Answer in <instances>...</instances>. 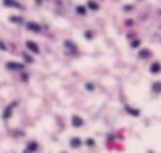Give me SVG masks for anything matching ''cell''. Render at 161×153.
<instances>
[{
  "mask_svg": "<svg viewBox=\"0 0 161 153\" xmlns=\"http://www.w3.org/2000/svg\"><path fill=\"white\" fill-rule=\"evenodd\" d=\"M5 68L10 70V71H22V70L25 68L24 63H17V62H8L7 65H5Z\"/></svg>",
  "mask_w": 161,
  "mask_h": 153,
  "instance_id": "1",
  "label": "cell"
},
{
  "mask_svg": "<svg viewBox=\"0 0 161 153\" xmlns=\"http://www.w3.org/2000/svg\"><path fill=\"white\" fill-rule=\"evenodd\" d=\"M16 104L17 103H13V104H8L7 107H5V111H3V114H2V119L3 120H8L11 115H13V109L16 107Z\"/></svg>",
  "mask_w": 161,
  "mask_h": 153,
  "instance_id": "2",
  "label": "cell"
},
{
  "mask_svg": "<svg viewBox=\"0 0 161 153\" xmlns=\"http://www.w3.org/2000/svg\"><path fill=\"white\" fill-rule=\"evenodd\" d=\"M63 46H65V49H68L70 54H76V52H78V46H76L71 40H65L63 41Z\"/></svg>",
  "mask_w": 161,
  "mask_h": 153,
  "instance_id": "3",
  "label": "cell"
},
{
  "mask_svg": "<svg viewBox=\"0 0 161 153\" xmlns=\"http://www.w3.org/2000/svg\"><path fill=\"white\" fill-rule=\"evenodd\" d=\"M25 46H27V49L32 52V54H38V52H40V48H38V44H36V43H33L32 40H28L27 43H25Z\"/></svg>",
  "mask_w": 161,
  "mask_h": 153,
  "instance_id": "4",
  "label": "cell"
},
{
  "mask_svg": "<svg viewBox=\"0 0 161 153\" xmlns=\"http://www.w3.org/2000/svg\"><path fill=\"white\" fill-rule=\"evenodd\" d=\"M27 28L30 32H33V33H40L41 32V25L36 24V22H27Z\"/></svg>",
  "mask_w": 161,
  "mask_h": 153,
  "instance_id": "5",
  "label": "cell"
},
{
  "mask_svg": "<svg viewBox=\"0 0 161 153\" xmlns=\"http://www.w3.org/2000/svg\"><path fill=\"white\" fill-rule=\"evenodd\" d=\"M71 123H73V126H74V128H81V126L84 125V120L81 119L79 115H73V119H71Z\"/></svg>",
  "mask_w": 161,
  "mask_h": 153,
  "instance_id": "6",
  "label": "cell"
},
{
  "mask_svg": "<svg viewBox=\"0 0 161 153\" xmlns=\"http://www.w3.org/2000/svg\"><path fill=\"white\" fill-rule=\"evenodd\" d=\"M3 5L5 7H11V8H19V10L22 8V5L19 3V2H16V0H5Z\"/></svg>",
  "mask_w": 161,
  "mask_h": 153,
  "instance_id": "7",
  "label": "cell"
},
{
  "mask_svg": "<svg viewBox=\"0 0 161 153\" xmlns=\"http://www.w3.org/2000/svg\"><path fill=\"white\" fill-rule=\"evenodd\" d=\"M70 145H71L73 148H79V147L82 145V142H81V139H79V137H74V139L70 140Z\"/></svg>",
  "mask_w": 161,
  "mask_h": 153,
  "instance_id": "8",
  "label": "cell"
},
{
  "mask_svg": "<svg viewBox=\"0 0 161 153\" xmlns=\"http://www.w3.org/2000/svg\"><path fill=\"white\" fill-rule=\"evenodd\" d=\"M76 13H78L79 16H85L87 14V8L85 7H76Z\"/></svg>",
  "mask_w": 161,
  "mask_h": 153,
  "instance_id": "9",
  "label": "cell"
},
{
  "mask_svg": "<svg viewBox=\"0 0 161 153\" xmlns=\"http://www.w3.org/2000/svg\"><path fill=\"white\" fill-rule=\"evenodd\" d=\"M87 7H89V8H90V10H93V11H96V10H98V8H99V5H98V3H96V2H93V0H90L89 3H87Z\"/></svg>",
  "mask_w": 161,
  "mask_h": 153,
  "instance_id": "10",
  "label": "cell"
},
{
  "mask_svg": "<svg viewBox=\"0 0 161 153\" xmlns=\"http://www.w3.org/2000/svg\"><path fill=\"white\" fill-rule=\"evenodd\" d=\"M27 150H28V152H33V150H38V144H36V142H33V140H32V142H28Z\"/></svg>",
  "mask_w": 161,
  "mask_h": 153,
  "instance_id": "11",
  "label": "cell"
},
{
  "mask_svg": "<svg viewBox=\"0 0 161 153\" xmlns=\"http://www.w3.org/2000/svg\"><path fill=\"white\" fill-rule=\"evenodd\" d=\"M22 58H24V62H27V63H33V58H32L27 52H22Z\"/></svg>",
  "mask_w": 161,
  "mask_h": 153,
  "instance_id": "12",
  "label": "cell"
},
{
  "mask_svg": "<svg viewBox=\"0 0 161 153\" xmlns=\"http://www.w3.org/2000/svg\"><path fill=\"white\" fill-rule=\"evenodd\" d=\"M150 71L152 73H158V71H160V63H153V65H152Z\"/></svg>",
  "mask_w": 161,
  "mask_h": 153,
  "instance_id": "13",
  "label": "cell"
},
{
  "mask_svg": "<svg viewBox=\"0 0 161 153\" xmlns=\"http://www.w3.org/2000/svg\"><path fill=\"white\" fill-rule=\"evenodd\" d=\"M10 21H11V22H16V24H22V22H24V21H22L21 17H14V16H11V17H10Z\"/></svg>",
  "mask_w": 161,
  "mask_h": 153,
  "instance_id": "14",
  "label": "cell"
},
{
  "mask_svg": "<svg viewBox=\"0 0 161 153\" xmlns=\"http://www.w3.org/2000/svg\"><path fill=\"white\" fill-rule=\"evenodd\" d=\"M140 57H142V58H145V57H148V55H150V52H148L147 51V49H144V51H140Z\"/></svg>",
  "mask_w": 161,
  "mask_h": 153,
  "instance_id": "15",
  "label": "cell"
},
{
  "mask_svg": "<svg viewBox=\"0 0 161 153\" xmlns=\"http://www.w3.org/2000/svg\"><path fill=\"white\" fill-rule=\"evenodd\" d=\"M127 111H128L130 114H133V115H139V111H134V109L128 107V106H127Z\"/></svg>",
  "mask_w": 161,
  "mask_h": 153,
  "instance_id": "16",
  "label": "cell"
},
{
  "mask_svg": "<svg viewBox=\"0 0 161 153\" xmlns=\"http://www.w3.org/2000/svg\"><path fill=\"white\" fill-rule=\"evenodd\" d=\"M85 89L89 90V92H92L93 90V84H85Z\"/></svg>",
  "mask_w": 161,
  "mask_h": 153,
  "instance_id": "17",
  "label": "cell"
},
{
  "mask_svg": "<svg viewBox=\"0 0 161 153\" xmlns=\"http://www.w3.org/2000/svg\"><path fill=\"white\" fill-rule=\"evenodd\" d=\"M21 79H22L24 82H27V81H28V74H25V73H24V74L21 76Z\"/></svg>",
  "mask_w": 161,
  "mask_h": 153,
  "instance_id": "18",
  "label": "cell"
},
{
  "mask_svg": "<svg viewBox=\"0 0 161 153\" xmlns=\"http://www.w3.org/2000/svg\"><path fill=\"white\" fill-rule=\"evenodd\" d=\"M0 49H2V51H7V46H5L3 41H0Z\"/></svg>",
  "mask_w": 161,
  "mask_h": 153,
  "instance_id": "19",
  "label": "cell"
},
{
  "mask_svg": "<svg viewBox=\"0 0 161 153\" xmlns=\"http://www.w3.org/2000/svg\"><path fill=\"white\" fill-rule=\"evenodd\" d=\"M85 144H87V145H93L95 142H93V139H87V140H85Z\"/></svg>",
  "mask_w": 161,
  "mask_h": 153,
  "instance_id": "20",
  "label": "cell"
},
{
  "mask_svg": "<svg viewBox=\"0 0 161 153\" xmlns=\"http://www.w3.org/2000/svg\"><path fill=\"white\" fill-rule=\"evenodd\" d=\"M153 89L156 90V92H160V89H161V85H160V84H155V85H153Z\"/></svg>",
  "mask_w": 161,
  "mask_h": 153,
  "instance_id": "21",
  "label": "cell"
},
{
  "mask_svg": "<svg viewBox=\"0 0 161 153\" xmlns=\"http://www.w3.org/2000/svg\"><path fill=\"white\" fill-rule=\"evenodd\" d=\"M85 38H92V33H90V32H85Z\"/></svg>",
  "mask_w": 161,
  "mask_h": 153,
  "instance_id": "22",
  "label": "cell"
},
{
  "mask_svg": "<svg viewBox=\"0 0 161 153\" xmlns=\"http://www.w3.org/2000/svg\"><path fill=\"white\" fill-rule=\"evenodd\" d=\"M35 3H36V5H41V3H43V0H35Z\"/></svg>",
  "mask_w": 161,
  "mask_h": 153,
  "instance_id": "23",
  "label": "cell"
},
{
  "mask_svg": "<svg viewBox=\"0 0 161 153\" xmlns=\"http://www.w3.org/2000/svg\"><path fill=\"white\" fill-rule=\"evenodd\" d=\"M24 153H32V152H28V150H25V152Z\"/></svg>",
  "mask_w": 161,
  "mask_h": 153,
  "instance_id": "24",
  "label": "cell"
},
{
  "mask_svg": "<svg viewBox=\"0 0 161 153\" xmlns=\"http://www.w3.org/2000/svg\"><path fill=\"white\" fill-rule=\"evenodd\" d=\"M3 2H5V0H3Z\"/></svg>",
  "mask_w": 161,
  "mask_h": 153,
  "instance_id": "25",
  "label": "cell"
}]
</instances>
